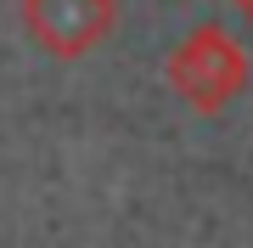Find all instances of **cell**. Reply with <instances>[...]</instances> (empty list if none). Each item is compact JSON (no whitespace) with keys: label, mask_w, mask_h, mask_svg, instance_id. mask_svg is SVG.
<instances>
[{"label":"cell","mask_w":253,"mask_h":248,"mask_svg":"<svg viewBox=\"0 0 253 248\" xmlns=\"http://www.w3.org/2000/svg\"><path fill=\"white\" fill-rule=\"evenodd\" d=\"M163 79H169V91L180 96L191 113L214 119V113H225L231 101L248 91L253 56H248V46L225 23H197V28H186V34L169 46Z\"/></svg>","instance_id":"cell-1"},{"label":"cell","mask_w":253,"mask_h":248,"mask_svg":"<svg viewBox=\"0 0 253 248\" xmlns=\"http://www.w3.org/2000/svg\"><path fill=\"white\" fill-rule=\"evenodd\" d=\"M17 23L45 56L79 62L118 28V0H17Z\"/></svg>","instance_id":"cell-2"},{"label":"cell","mask_w":253,"mask_h":248,"mask_svg":"<svg viewBox=\"0 0 253 248\" xmlns=\"http://www.w3.org/2000/svg\"><path fill=\"white\" fill-rule=\"evenodd\" d=\"M231 6H236V17H242V23L253 28V0H231Z\"/></svg>","instance_id":"cell-3"}]
</instances>
